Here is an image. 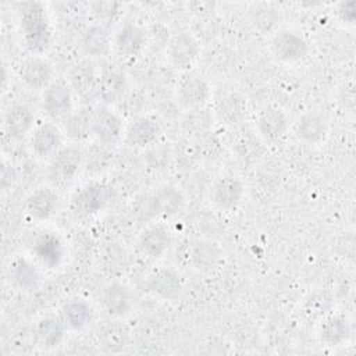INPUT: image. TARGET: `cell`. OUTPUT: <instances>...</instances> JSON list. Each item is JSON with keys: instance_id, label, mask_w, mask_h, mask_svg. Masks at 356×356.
<instances>
[{"instance_id": "obj_25", "label": "cell", "mask_w": 356, "mask_h": 356, "mask_svg": "<svg viewBox=\"0 0 356 356\" xmlns=\"http://www.w3.org/2000/svg\"><path fill=\"white\" fill-rule=\"evenodd\" d=\"M92 316L93 312L90 305L86 300L78 298L65 300L58 310V317L68 330L83 328L92 320Z\"/></svg>"}, {"instance_id": "obj_18", "label": "cell", "mask_w": 356, "mask_h": 356, "mask_svg": "<svg viewBox=\"0 0 356 356\" xmlns=\"http://www.w3.org/2000/svg\"><path fill=\"white\" fill-rule=\"evenodd\" d=\"M257 132L267 142L278 140L288 129L286 114L275 106L263 108L256 120Z\"/></svg>"}, {"instance_id": "obj_7", "label": "cell", "mask_w": 356, "mask_h": 356, "mask_svg": "<svg viewBox=\"0 0 356 356\" xmlns=\"http://www.w3.org/2000/svg\"><path fill=\"white\" fill-rule=\"evenodd\" d=\"M209 96V83L197 74L188 72L177 83V100L188 111L203 108Z\"/></svg>"}, {"instance_id": "obj_29", "label": "cell", "mask_w": 356, "mask_h": 356, "mask_svg": "<svg viewBox=\"0 0 356 356\" xmlns=\"http://www.w3.org/2000/svg\"><path fill=\"white\" fill-rule=\"evenodd\" d=\"M350 337V325L342 316L325 318L320 327V339L327 346H339Z\"/></svg>"}, {"instance_id": "obj_30", "label": "cell", "mask_w": 356, "mask_h": 356, "mask_svg": "<svg viewBox=\"0 0 356 356\" xmlns=\"http://www.w3.org/2000/svg\"><path fill=\"white\" fill-rule=\"evenodd\" d=\"M90 120H92V110L85 107L79 110H74L65 120H64V132L72 140H83L86 139L90 132Z\"/></svg>"}, {"instance_id": "obj_5", "label": "cell", "mask_w": 356, "mask_h": 356, "mask_svg": "<svg viewBox=\"0 0 356 356\" xmlns=\"http://www.w3.org/2000/svg\"><path fill=\"white\" fill-rule=\"evenodd\" d=\"M42 107L53 121H64L74 111V90L67 81H53L42 95Z\"/></svg>"}, {"instance_id": "obj_23", "label": "cell", "mask_w": 356, "mask_h": 356, "mask_svg": "<svg viewBox=\"0 0 356 356\" xmlns=\"http://www.w3.org/2000/svg\"><path fill=\"white\" fill-rule=\"evenodd\" d=\"M114 46L124 56H139L146 46V32L136 24H125L115 33Z\"/></svg>"}, {"instance_id": "obj_11", "label": "cell", "mask_w": 356, "mask_h": 356, "mask_svg": "<svg viewBox=\"0 0 356 356\" xmlns=\"http://www.w3.org/2000/svg\"><path fill=\"white\" fill-rule=\"evenodd\" d=\"M29 145L39 159H51L63 147V132L53 122L39 124L31 134Z\"/></svg>"}, {"instance_id": "obj_9", "label": "cell", "mask_w": 356, "mask_h": 356, "mask_svg": "<svg viewBox=\"0 0 356 356\" xmlns=\"http://www.w3.org/2000/svg\"><path fill=\"white\" fill-rule=\"evenodd\" d=\"M167 57L171 65L181 71L191 70L199 57V43L189 32H181L171 38L167 46Z\"/></svg>"}, {"instance_id": "obj_12", "label": "cell", "mask_w": 356, "mask_h": 356, "mask_svg": "<svg viewBox=\"0 0 356 356\" xmlns=\"http://www.w3.org/2000/svg\"><path fill=\"white\" fill-rule=\"evenodd\" d=\"M99 75L100 72L96 70L93 61L82 60L71 68L68 83L78 96L82 99H90L97 96Z\"/></svg>"}, {"instance_id": "obj_15", "label": "cell", "mask_w": 356, "mask_h": 356, "mask_svg": "<svg viewBox=\"0 0 356 356\" xmlns=\"http://www.w3.org/2000/svg\"><path fill=\"white\" fill-rule=\"evenodd\" d=\"M102 305L114 317L127 316L134 307V293L121 282H110L102 291Z\"/></svg>"}, {"instance_id": "obj_28", "label": "cell", "mask_w": 356, "mask_h": 356, "mask_svg": "<svg viewBox=\"0 0 356 356\" xmlns=\"http://www.w3.org/2000/svg\"><path fill=\"white\" fill-rule=\"evenodd\" d=\"M97 338H99L100 346L106 352L117 353L124 350L128 346L129 332L122 324L117 321H113V323L110 321L104 324L102 328H99Z\"/></svg>"}, {"instance_id": "obj_17", "label": "cell", "mask_w": 356, "mask_h": 356, "mask_svg": "<svg viewBox=\"0 0 356 356\" xmlns=\"http://www.w3.org/2000/svg\"><path fill=\"white\" fill-rule=\"evenodd\" d=\"M35 111L26 104H14L4 114V128L10 138L22 139L35 129Z\"/></svg>"}, {"instance_id": "obj_16", "label": "cell", "mask_w": 356, "mask_h": 356, "mask_svg": "<svg viewBox=\"0 0 356 356\" xmlns=\"http://www.w3.org/2000/svg\"><path fill=\"white\" fill-rule=\"evenodd\" d=\"M171 241V231L165 225L153 224L142 231L138 239V246L147 257L159 259L168 250Z\"/></svg>"}, {"instance_id": "obj_27", "label": "cell", "mask_w": 356, "mask_h": 356, "mask_svg": "<svg viewBox=\"0 0 356 356\" xmlns=\"http://www.w3.org/2000/svg\"><path fill=\"white\" fill-rule=\"evenodd\" d=\"M65 330L67 328L58 316H44L35 327L36 342L44 349L56 348L64 339Z\"/></svg>"}, {"instance_id": "obj_32", "label": "cell", "mask_w": 356, "mask_h": 356, "mask_svg": "<svg viewBox=\"0 0 356 356\" xmlns=\"http://www.w3.org/2000/svg\"><path fill=\"white\" fill-rule=\"evenodd\" d=\"M33 250L36 256L47 266H54L61 259V243L53 235H42L36 239Z\"/></svg>"}, {"instance_id": "obj_10", "label": "cell", "mask_w": 356, "mask_h": 356, "mask_svg": "<svg viewBox=\"0 0 356 356\" xmlns=\"http://www.w3.org/2000/svg\"><path fill=\"white\" fill-rule=\"evenodd\" d=\"M53 75L51 64L38 54L24 58L18 67L19 79L32 90H44L53 82Z\"/></svg>"}, {"instance_id": "obj_33", "label": "cell", "mask_w": 356, "mask_h": 356, "mask_svg": "<svg viewBox=\"0 0 356 356\" xmlns=\"http://www.w3.org/2000/svg\"><path fill=\"white\" fill-rule=\"evenodd\" d=\"M120 3L115 1H96L92 4V13L99 24L107 26V22L113 21L120 13Z\"/></svg>"}, {"instance_id": "obj_3", "label": "cell", "mask_w": 356, "mask_h": 356, "mask_svg": "<svg viewBox=\"0 0 356 356\" xmlns=\"http://www.w3.org/2000/svg\"><path fill=\"white\" fill-rule=\"evenodd\" d=\"M83 161V152L82 149L72 143L63 146L49 161L47 165V178L49 182L54 188H64L70 185Z\"/></svg>"}, {"instance_id": "obj_1", "label": "cell", "mask_w": 356, "mask_h": 356, "mask_svg": "<svg viewBox=\"0 0 356 356\" xmlns=\"http://www.w3.org/2000/svg\"><path fill=\"white\" fill-rule=\"evenodd\" d=\"M18 24L25 47L40 54L50 47L51 28L46 7L39 1H24L17 6Z\"/></svg>"}, {"instance_id": "obj_21", "label": "cell", "mask_w": 356, "mask_h": 356, "mask_svg": "<svg viewBox=\"0 0 356 356\" xmlns=\"http://www.w3.org/2000/svg\"><path fill=\"white\" fill-rule=\"evenodd\" d=\"M295 134L300 140L309 145H317L325 139L328 124L321 114L306 111L295 122Z\"/></svg>"}, {"instance_id": "obj_20", "label": "cell", "mask_w": 356, "mask_h": 356, "mask_svg": "<svg viewBox=\"0 0 356 356\" xmlns=\"http://www.w3.org/2000/svg\"><path fill=\"white\" fill-rule=\"evenodd\" d=\"M149 289L164 300H175L182 292V281L175 270L163 267L150 275Z\"/></svg>"}, {"instance_id": "obj_2", "label": "cell", "mask_w": 356, "mask_h": 356, "mask_svg": "<svg viewBox=\"0 0 356 356\" xmlns=\"http://www.w3.org/2000/svg\"><path fill=\"white\" fill-rule=\"evenodd\" d=\"M114 200V189L106 182H90L81 186L71 197V211L81 218L92 217L107 209Z\"/></svg>"}, {"instance_id": "obj_24", "label": "cell", "mask_w": 356, "mask_h": 356, "mask_svg": "<svg viewBox=\"0 0 356 356\" xmlns=\"http://www.w3.org/2000/svg\"><path fill=\"white\" fill-rule=\"evenodd\" d=\"M83 51L89 57H103L111 47V35L106 25L95 22L86 26L81 36Z\"/></svg>"}, {"instance_id": "obj_22", "label": "cell", "mask_w": 356, "mask_h": 356, "mask_svg": "<svg viewBox=\"0 0 356 356\" xmlns=\"http://www.w3.org/2000/svg\"><path fill=\"white\" fill-rule=\"evenodd\" d=\"M125 90V76L124 72L114 67L108 65L100 71L99 85H97V97L107 106L115 103L121 99Z\"/></svg>"}, {"instance_id": "obj_19", "label": "cell", "mask_w": 356, "mask_h": 356, "mask_svg": "<svg viewBox=\"0 0 356 356\" xmlns=\"http://www.w3.org/2000/svg\"><path fill=\"white\" fill-rule=\"evenodd\" d=\"M57 193L50 186L36 188L25 202V209L29 217L38 221L49 220L57 209Z\"/></svg>"}, {"instance_id": "obj_8", "label": "cell", "mask_w": 356, "mask_h": 356, "mask_svg": "<svg viewBox=\"0 0 356 356\" xmlns=\"http://www.w3.org/2000/svg\"><path fill=\"white\" fill-rule=\"evenodd\" d=\"M274 56L284 63H298L309 53V43L303 35L291 29L278 31L271 42Z\"/></svg>"}, {"instance_id": "obj_34", "label": "cell", "mask_w": 356, "mask_h": 356, "mask_svg": "<svg viewBox=\"0 0 356 356\" xmlns=\"http://www.w3.org/2000/svg\"><path fill=\"white\" fill-rule=\"evenodd\" d=\"M217 256H218V252L214 250L210 243H199L193 253V259L197 261L199 266L213 264Z\"/></svg>"}, {"instance_id": "obj_13", "label": "cell", "mask_w": 356, "mask_h": 356, "mask_svg": "<svg viewBox=\"0 0 356 356\" xmlns=\"http://www.w3.org/2000/svg\"><path fill=\"white\" fill-rule=\"evenodd\" d=\"M161 128L159 122L150 117L134 118L124 131V139L127 145L132 147H146L159 140Z\"/></svg>"}, {"instance_id": "obj_14", "label": "cell", "mask_w": 356, "mask_h": 356, "mask_svg": "<svg viewBox=\"0 0 356 356\" xmlns=\"http://www.w3.org/2000/svg\"><path fill=\"white\" fill-rule=\"evenodd\" d=\"M243 192V184L236 177L224 175L214 182L211 188V200L218 209L231 211L241 203Z\"/></svg>"}, {"instance_id": "obj_31", "label": "cell", "mask_w": 356, "mask_h": 356, "mask_svg": "<svg viewBox=\"0 0 356 356\" xmlns=\"http://www.w3.org/2000/svg\"><path fill=\"white\" fill-rule=\"evenodd\" d=\"M10 275L14 284L21 289H28L35 286V284L39 280V273L36 267L25 257H18L11 263Z\"/></svg>"}, {"instance_id": "obj_26", "label": "cell", "mask_w": 356, "mask_h": 356, "mask_svg": "<svg viewBox=\"0 0 356 356\" xmlns=\"http://www.w3.org/2000/svg\"><path fill=\"white\" fill-rule=\"evenodd\" d=\"M216 114L221 122L238 125L246 117V100L236 92L225 93L217 100Z\"/></svg>"}, {"instance_id": "obj_6", "label": "cell", "mask_w": 356, "mask_h": 356, "mask_svg": "<svg viewBox=\"0 0 356 356\" xmlns=\"http://www.w3.org/2000/svg\"><path fill=\"white\" fill-rule=\"evenodd\" d=\"M122 118L108 107H97L92 110L90 132L102 145H114L124 135Z\"/></svg>"}, {"instance_id": "obj_4", "label": "cell", "mask_w": 356, "mask_h": 356, "mask_svg": "<svg viewBox=\"0 0 356 356\" xmlns=\"http://www.w3.org/2000/svg\"><path fill=\"white\" fill-rule=\"evenodd\" d=\"M184 203L185 197L178 188L164 185L145 196V202H142V210H145V217L167 218L179 213L184 207Z\"/></svg>"}, {"instance_id": "obj_35", "label": "cell", "mask_w": 356, "mask_h": 356, "mask_svg": "<svg viewBox=\"0 0 356 356\" xmlns=\"http://www.w3.org/2000/svg\"><path fill=\"white\" fill-rule=\"evenodd\" d=\"M355 7H356V3L355 1H349V3H342L341 7H339V17L341 19L345 22H349L352 24L355 21V17H356V11H355Z\"/></svg>"}]
</instances>
